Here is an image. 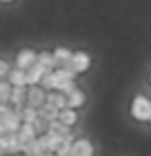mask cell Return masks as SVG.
Here are the masks:
<instances>
[{
	"label": "cell",
	"instance_id": "6da1fadb",
	"mask_svg": "<svg viewBox=\"0 0 151 156\" xmlns=\"http://www.w3.org/2000/svg\"><path fill=\"white\" fill-rule=\"evenodd\" d=\"M131 116L136 120H140V123H151V101L147 96H133L131 101Z\"/></svg>",
	"mask_w": 151,
	"mask_h": 156
},
{
	"label": "cell",
	"instance_id": "7a4b0ae2",
	"mask_svg": "<svg viewBox=\"0 0 151 156\" xmlns=\"http://www.w3.org/2000/svg\"><path fill=\"white\" fill-rule=\"evenodd\" d=\"M45 103H47V89L42 85H29V89H27V105L38 109Z\"/></svg>",
	"mask_w": 151,
	"mask_h": 156
},
{
	"label": "cell",
	"instance_id": "3957f363",
	"mask_svg": "<svg viewBox=\"0 0 151 156\" xmlns=\"http://www.w3.org/2000/svg\"><path fill=\"white\" fill-rule=\"evenodd\" d=\"M69 67L74 69L76 74H84V72L91 67L89 54H87V51H76L74 56H71V60H69Z\"/></svg>",
	"mask_w": 151,
	"mask_h": 156
},
{
	"label": "cell",
	"instance_id": "277c9868",
	"mask_svg": "<svg viewBox=\"0 0 151 156\" xmlns=\"http://www.w3.org/2000/svg\"><path fill=\"white\" fill-rule=\"evenodd\" d=\"M36 62H38V54L33 49H20L16 56V67H20V69H29Z\"/></svg>",
	"mask_w": 151,
	"mask_h": 156
},
{
	"label": "cell",
	"instance_id": "5b68a950",
	"mask_svg": "<svg viewBox=\"0 0 151 156\" xmlns=\"http://www.w3.org/2000/svg\"><path fill=\"white\" fill-rule=\"evenodd\" d=\"M27 89H29V85H13V89H11V107H18V109H22L25 105H27Z\"/></svg>",
	"mask_w": 151,
	"mask_h": 156
},
{
	"label": "cell",
	"instance_id": "8992f818",
	"mask_svg": "<svg viewBox=\"0 0 151 156\" xmlns=\"http://www.w3.org/2000/svg\"><path fill=\"white\" fill-rule=\"evenodd\" d=\"M71 156H93V145L87 138H78L74 140V150H71Z\"/></svg>",
	"mask_w": 151,
	"mask_h": 156
},
{
	"label": "cell",
	"instance_id": "52a82bcc",
	"mask_svg": "<svg viewBox=\"0 0 151 156\" xmlns=\"http://www.w3.org/2000/svg\"><path fill=\"white\" fill-rule=\"evenodd\" d=\"M47 74V69L40 65V62H36V65H31L29 69H27V85H40L42 76Z\"/></svg>",
	"mask_w": 151,
	"mask_h": 156
},
{
	"label": "cell",
	"instance_id": "ba28073f",
	"mask_svg": "<svg viewBox=\"0 0 151 156\" xmlns=\"http://www.w3.org/2000/svg\"><path fill=\"white\" fill-rule=\"evenodd\" d=\"M47 103L56 105L58 109H64V107H69V105H67V94H64V91H58V89H51V91H47Z\"/></svg>",
	"mask_w": 151,
	"mask_h": 156
},
{
	"label": "cell",
	"instance_id": "9c48e42d",
	"mask_svg": "<svg viewBox=\"0 0 151 156\" xmlns=\"http://www.w3.org/2000/svg\"><path fill=\"white\" fill-rule=\"evenodd\" d=\"M58 120H60V123H64V125H69V127H74V125L78 123V112H76L74 107H64V109H60Z\"/></svg>",
	"mask_w": 151,
	"mask_h": 156
},
{
	"label": "cell",
	"instance_id": "30bf717a",
	"mask_svg": "<svg viewBox=\"0 0 151 156\" xmlns=\"http://www.w3.org/2000/svg\"><path fill=\"white\" fill-rule=\"evenodd\" d=\"M38 62L47 69V72H51V69L58 67V60H56L53 51H40V54H38Z\"/></svg>",
	"mask_w": 151,
	"mask_h": 156
},
{
	"label": "cell",
	"instance_id": "8fae6325",
	"mask_svg": "<svg viewBox=\"0 0 151 156\" xmlns=\"http://www.w3.org/2000/svg\"><path fill=\"white\" fill-rule=\"evenodd\" d=\"M38 114H40V118H45V120H56L58 118V114H60V109L56 107V105H51V103H45L42 107H38Z\"/></svg>",
	"mask_w": 151,
	"mask_h": 156
},
{
	"label": "cell",
	"instance_id": "7c38bea8",
	"mask_svg": "<svg viewBox=\"0 0 151 156\" xmlns=\"http://www.w3.org/2000/svg\"><path fill=\"white\" fill-rule=\"evenodd\" d=\"M18 136H20V140H22V145H25V143H29V140L38 138V132H36V127L31 123H22V127L18 129Z\"/></svg>",
	"mask_w": 151,
	"mask_h": 156
},
{
	"label": "cell",
	"instance_id": "4fadbf2b",
	"mask_svg": "<svg viewBox=\"0 0 151 156\" xmlns=\"http://www.w3.org/2000/svg\"><path fill=\"white\" fill-rule=\"evenodd\" d=\"M67 105H69V107H74V109L82 107V105H84V91L78 89V87L74 91H69V94H67Z\"/></svg>",
	"mask_w": 151,
	"mask_h": 156
},
{
	"label": "cell",
	"instance_id": "5bb4252c",
	"mask_svg": "<svg viewBox=\"0 0 151 156\" xmlns=\"http://www.w3.org/2000/svg\"><path fill=\"white\" fill-rule=\"evenodd\" d=\"M53 56H56V60H58V67H69V60H71V56H74V51H69L67 47H56Z\"/></svg>",
	"mask_w": 151,
	"mask_h": 156
},
{
	"label": "cell",
	"instance_id": "9a60e30c",
	"mask_svg": "<svg viewBox=\"0 0 151 156\" xmlns=\"http://www.w3.org/2000/svg\"><path fill=\"white\" fill-rule=\"evenodd\" d=\"M7 80L11 85H27V69H20V67L11 69L9 76H7Z\"/></svg>",
	"mask_w": 151,
	"mask_h": 156
},
{
	"label": "cell",
	"instance_id": "2e32d148",
	"mask_svg": "<svg viewBox=\"0 0 151 156\" xmlns=\"http://www.w3.org/2000/svg\"><path fill=\"white\" fill-rule=\"evenodd\" d=\"M71 150H74V136H67V138H62V143L56 150V154L58 156H71Z\"/></svg>",
	"mask_w": 151,
	"mask_h": 156
},
{
	"label": "cell",
	"instance_id": "e0dca14e",
	"mask_svg": "<svg viewBox=\"0 0 151 156\" xmlns=\"http://www.w3.org/2000/svg\"><path fill=\"white\" fill-rule=\"evenodd\" d=\"M11 89H13V85L9 80H0V103L11 101Z\"/></svg>",
	"mask_w": 151,
	"mask_h": 156
},
{
	"label": "cell",
	"instance_id": "ac0fdd59",
	"mask_svg": "<svg viewBox=\"0 0 151 156\" xmlns=\"http://www.w3.org/2000/svg\"><path fill=\"white\" fill-rule=\"evenodd\" d=\"M20 112H22V120H25V123H36V120H38V116H40L38 109L31 107V105H25Z\"/></svg>",
	"mask_w": 151,
	"mask_h": 156
},
{
	"label": "cell",
	"instance_id": "d6986e66",
	"mask_svg": "<svg viewBox=\"0 0 151 156\" xmlns=\"http://www.w3.org/2000/svg\"><path fill=\"white\" fill-rule=\"evenodd\" d=\"M9 72H11V67H9V62H7V60H2V58H0V78H5V76H9Z\"/></svg>",
	"mask_w": 151,
	"mask_h": 156
},
{
	"label": "cell",
	"instance_id": "ffe728a7",
	"mask_svg": "<svg viewBox=\"0 0 151 156\" xmlns=\"http://www.w3.org/2000/svg\"><path fill=\"white\" fill-rule=\"evenodd\" d=\"M9 103H0V123H2V120H5V116L7 114H9Z\"/></svg>",
	"mask_w": 151,
	"mask_h": 156
},
{
	"label": "cell",
	"instance_id": "44dd1931",
	"mask_svg": "<svg viewBox=\"0 0 151 156\" xmlns=\"http://www.w3.org/2000/svg\"><path fill=\"white\" fill-rule=\"evenodd\" d=\"M7 145H5V136H0V156H7Z\"/></svg>",
	"mask_w": 151,
	"mask_h": 156
},
{
	"label": "cell",
	"instance_id": "7402d4cb",
	"mask_svg": "<svg viewBox=\"0 0 151 156\" xmlns=\"http://www.w3.org/2000/svg\"><path fill=\"white\" fill-rule=\"evenodd\" d=\"M40 156H58V154H56V152H42Z\"/></svg>",
	"mask_w": 151,
	"mask_h": 156
},
{
	"label": "cell",
	"instance_id": "603a6c76",
	"mask_svg": "<svg viewBox=\"0 0 151 156\" xmlns=\"http://www.w3.org/2000/svg\"><path fill=\"white\" fill-rule=\"evenodd\" d=\"M13 156H29V154H25V152H20V154H13Z\"/></svg>",
	"mask_w": 151,
	"mask_h": 156
},
{
	"label": "cell",
	"instance_id": "cb8c5ba5",
	"mask_svg": "<svg viewBox=\"0 0 151 156\" xmlns=\"http://www.w3.org/2000/svg\"><path fill=\"white\" fill-rule=\"evenodd\" d=\"M0 2H13V0H0Z\"/></svg>",
	"mask_w": 151,
	"mask_h": 156
},
{
	"label": "cell",
	"instance_id": "d4e9b609",
	"mask_svg": "<svg viewBox=\"0 0 151 156\" xmlns=\"http://www.w3.org/2000/svg\"><path fill=\"white\" fill-rule=\"evenodd\" d=\"M149 83H151V74H149Z\"/></svg>",
	"mask_w": 151,
	"mask_h": 156
}]
</instances>
